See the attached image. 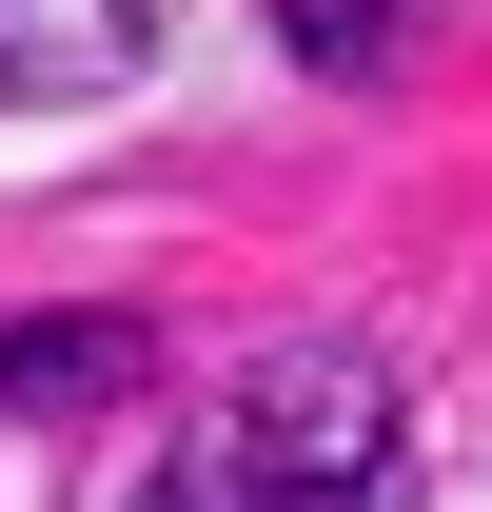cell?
<instances>
[{"instance_id": "6da1fadb", "label": "cell", "mask_w": 492, "mask_h": 512, "mask_svg": "<svg viewBox=\"0 0 492 512\" xmlns=\"http://www.w3.org/2000/svg\"><path fill=\"white\" fill-rule=\"evenodd\" d=\"M394 473H414L394 375H374L355 335H296V355H256L158 473H119V512H394Z\"/></svg>"}, {"instance_id": "7a4b0ae2", "label": "cell", "mask_w": 492, "mask_h": 512, "mask_svg": "<svg viewBox=\"0 0 492 512\" xmlns=\"http://www.w3.org/2000/svg\"><path fill=\"white\" fill-rule=\"evenodd\" d=\"M158 40V0H0V79L20 99H60V79H119Z\"/></svg>"}, {"instance_id": "3957f363", "label": "cell", "mask_w": 492, "mask_h": 512, "mask_svg": "<svg viewBox=\"0 0 492 512\" xmlns=\"http://www.w3.org/2000/svg\"><path fill=\"white\" fill-rule=\"evenodd\" d=\"M138 375V316H40L0 335V414H60V394H119Z\"/></svg>"}, {"instance_id": "277c9868", "label": "cell", "mask_w": 492, "mask_h": 512, "mask_svg": "<svg viewBox=\"0 0 492 512\" xmlns=\"http://www.w3.org/2000/svg\"><path fill=\"white\" fill-rule=\"evenodd\" d=\"M276 40H296L315 79H355V60H394V0H276Z\"/></svg>"}]
</instances>
